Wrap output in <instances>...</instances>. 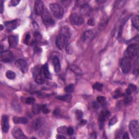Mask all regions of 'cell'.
Masks as SVG:
<instances>
[{
    "mask_svg": "<svg viewBox=\"0 0 139 139\" xmlns=\"http://www.w3.org/2000/svg\"><path fill=\"white\" fill-rule=\"evenodd\" d=\"M6 76L7 78H8L9 79H12V80H13V79H14L15 78L16 74L14 72L9 70L6 72Z\"/></svg>",
    "mask_w": 139,
    "mask_h": 139,
    "instance_id": "cell-26",
    "label": "cell"
},
{
    "mask_svg": "<svg viewBox=\"0 0 139 139\" xmlns=\"http://www.w3.org/2000/svg\"><path fill=\"white\" fill-rule=\"evenodd\" d=\"M57 137L58 138H66L65 136H64L61 135H58V136H57Z\"/></svg>",
    "mask_w": 139,
    "mask_h": 139,
    "instance_id": "cell-45",
    "label": "cell"
},
{
    "mask_svg": "<svg viewBox=\"0 0 139 139\" xmlns=\"http://www.w3.org/2000/svg\"><path fill=\"white\" fill-rule=\"evenodd\" d=\"M12 133L13 136L18 139H22V138H26V136L24 135V133L22 131L20 128L15 127L14 128L12 131Z\"/></svg>",
    "mask_w": 139,
    "mask_h": 139,
    "instance_id": "cell-15",
    "label": "cell"
},
{
    "mask_svg": "<svg viewBox=\"0 0 139 139\" xmlns=\"http://www.w3.org/2000/svg\"><path fill=\"white\" fill-rule=\"evenodd\" d=\"M94 36V33L93 32V31L92 30H88L86 31V32H84L83 36V40L84 41H86L88 40H90L92 39Z\"/></svg>",
    "mask_w": 139,
    "mask_h": 139,
    "instance_id": "cell-18",
    "label": "cell"
},
{
    "mask_svg": "<svg viewBox=\"0 0 139 139\" xmlns=\"http://www.w3.org/2000/svg\"><path fill=\"white\" fill-rule=\"evenodd\" d=\"M103 87V85L100 83H96L93 85V88L99 91H102Z\"/></svg>",
    "mask_w": 139,
    "mask_h": 139,
    "instance_id": "cell-28",
    "label": "cell"
},
{
    "mask_svg": "<svg viewBox=\"0 0 139 139\" xmlns=\"http://www.w3.org/2000/svg\"><path fill=\"white\" fill-rule=\"evenodd\" d=\"M53 64L54 68V71L56 73H59L61 70V65L60 60L57 57H54L53 58Z\"/></svg>",
    "mask_w": 139,
    "mask_h": 139,
    "instance_id": "cell-17",
    "label": "cell"
},
{
    "mask_svg": "<svg viewBox=\"0 0 139 139\" xmlns=\"http://www.w3.org/2000/svg\"><path fill=\"white\" fill-rule=\"evenodd\" d=\"M43 108V105H40L38 104H33L32 107V111L34 114H39L40 113Z\"/></svg>",
    "mask_w": 139,
    "mask_h": 139,
    "instance_id": "cell-20",
    "label": "cell"
},
{
    "mask_svg": "<svg viewBox=\"0 0 139 139\" xmlns=\"http://www.w3.org/2000/svg\"><path fill=\"white\" fill-rule=\"evenodd\" d=\"M20 2V0H12L11 1V4H12V6H16Z\"/></svg>",
    "mask_w": 139,
    "mask_h": 139,
    "instance_id": "cell-36",
    "label": "cell"
},
{
    "mask_svg": "<svg viewBox=\"0 0 139 139\" xmlns=\"http://www.w3.org/2000/svg\"><path fill=\"white\" fill-rule=\"evenodd\" d=\"M42 112L44 114H48L49 112V109L46 107V105H43V108H42Z\"/></svg>",
    "mask_w": 139,
    "mask_h": 139,
    "instance_id": "cell-37",
    "label": "cell"
},
{
    "mask_svg": "<svg viewBox=\"0 0 139 139\" xmlns=\"http://www.w3.org/2000/svg\"><path fill=\"white\" fill-rule=\"evenodd\" d=\"M33 76L34 80L38 84H42L45 82V77L44 73L43 66L40 67L39 66L35 67L33 70Z\"/></svg>",
    "mask_w": 139,
    "mask_h": 139,
    "instance_id": "cell-2",
    "label": "cell"
},
{
    "mask_svg": "<svg viewBox=\"0 0 139 139\" xmlns=\"http://www.w3.org/2000/svg\"><path fill=\"white\" fill-rule=\"evenodd\" d=\"M49 8L53 15L56 18L60 19L63 18L64 15V9L60 4L54 3L49 5Z\"/></svg>",
    "mask_w": 139,
    "mask_h": 139,
    "instance_id": "cell-3",
    "label": "cell"
},
{
    "mask_svg": "<svg viewBox=\"0 0 139 139\" xmlns=\"http://www.w3.org/2000/svg\"><path fill=\"white\" fill-rule=\"evenodd\" d=\"M122 95H123V94L121 93V91L119 90L118 89H117V90L115 91V94H114V98H118L119 97H121Z\"/></svg>",
    "mask_w": 139,
    "mask_h": 139,
    "instance_id": "cell-33",
    "label": "cell"
},
{
    "mask_svg": "<svg viewBox=\"0 0 139 139\" xmlns=\"http://www.w3.org/2000/svg\"><path fill=\"white\" fill-rule=\"evenodd\" d=\"M1 60L4 63L11 62L14 58L13 53L10 51H4L1 52Z\"/></svg>",
    "mask_w": 139,
    "mask_h": 139,
    "instance_id": "cell-10",
    "label": "cell"
},
{
    "mask_svg": "<svg viewBox=\"0 0 139 139\" xmlns=\"http://www.w3.org/2000/svg\"><path fill=\"white\" fill-rule=\"evenodd\" d=\"M8 43L11 48L16 47L18 44V37L17 36H10L8 37Z\"/></svg>",
    "mask_w": 139,
    "mask_h": 139,
    "instance_id": "cell-16",
    "label": "cell"
},
{
    "mask_svg": "<svg viewBox=\"0 0 139 139\" xmlns=\"http://www.w3.org/2000/svg\"><path fill=\"white\" fill-rule=\"evenodd\" d=\"M54 115H58V114H59V109H56V110H54Z\"/></svg>",
    "mask_w": 139,
    "mask_h": 139,
    "instance_id": "cell-44",
    "label": "cell"
},
{
    "mask_svg": "<svg viewBox=\"0 0 139 139\" xmlns=\"http://www.w3.org/2000/svg\"><path fill=\"white\" fill-rule=\"evenodd\" d=\"M111 115V113L109 111H102L100 114V117H99V122H100V128L102 129L104 125V122H105L107 119L110 117Z\"/></svg>",
    "mask_w": 139,
    "mask_h": 139,
    "instance_id": "cell-13",
    "label": "cell"
},
{
    "mask_svg": "<svg viewBox=\"0 0 139 139\" xmlns=\"http://www.w3.org/2000/svg\"><path fill=\"white\" fill-rule=\"evenodd\" d=\"M71 37L70 30L67 27H63L56 38V44L59 49H62L68 45L70 38Z\"/></svg>",
    "mask_w": 139,
    "mask_h": 139,
    "instance_id": "cell-1",
    "label": "cell"
},
{
    "mask_svg": "<svg viewBox=\"0 0 139 139\" xmlns=\"http://www.w3.org/2000/svg\"><path fill=\"white\" fill-rule=\"evenodd\" d=\"M43 67H44V73L45 77L46 78L51 79L52 78V76L49 70L48 64L47 63L45 64V65L43 66Z\"/></svg>",
    "mask_w": 139,
    "mask_h": 139,
    "instance_id": "cell-21",
    "label": "cell"
},
{
    "mask_svg": "<svg viewBox=\"0 0 139 139\" xmlns=\"http://www.w3.org/2000/svg\"><path fill=\"white\" fill-rule=\"evenodd\" d=\"M1 30H2V29H3V26H2V25H1Z\"/></svg>",
    "mask_w": 139,
    "mask_h": 139,
    "instance_id": "cell-46",
    "label": "cell"
},
{
    "mask_svg": "<svg viewBox=\"0 0 139 139\" xmlns=\"http://www.w3.org/2000/svg\"><path fill=\"white\" fill-rule=\"evenodd\" d=\"M35 101H36V99H35L34 97H30L27 98L26 99V102L28 104H34Z\"/></svg>",
    "mask_w": 139,
    "mask_h": 139,
    "instance_id": "cell-32",
    "label": "cell"
},
{
    "mask_svg": "<svg viewBox=\"0 0 139 139\" xmlns=\"http://www.w3.org/2000/svg\"><path fill=\"white\" fill-rule=\"evenodd\" d=\"M44 9V4L42 1L38 0V1L35 2L34 11L36 15H41Z\"/></svg>",
    "mask_w": 139,
    "mask_h": 139,
    "instance_id": "cell-12",
    "label": "cell"
},
{
    "mask_svg": "<svg viewBox=\"0 0 139 139\" xmlns=\"http://www.w3.org/2000/svg\"><path fill=\"white\" fill-rule=\"evenodd\" d=\"M133 101V98L131 95H127V96H125V99H124V103H125V105H129L132 103Z\"/></svg>",
    "mask_w": 139,
    "mask_h": 139,
    "instance_id": "cell-27",
    "label": "cell"
},
{
    "mask_svg": "<svg viewBox=\"0 0 139 139\" xmlns=\"http://www.w3.org/2000/svg\"><path fill=\"white\" fill-rule=\"evenodd\" d=\"M58 132L60 133L61 134H65L67 133V128L65 126H62L59 127L58 129Z\"/></svg>",
    "mask_w": 139,
    "mask_h": 139,
    "instance_id": "cell-31",
    "label": "cell"
},
{
    "mask_svg": "<svg viewBox=\"0 0 139 139\" xmlns=\"http://www.w3.org/2000/svg\"><path fill=\"white\" fill-rule=\"evenodd\" d=\"M131 63L130 59L127 58H123L121 61V68L124 73H127L130 71Z\"/></svg>",
    "mask_w": 139,
    "mask_h": 139,
    "instance_id": "cell-9",
    "label": "cell"
},
{
    "mask_svg": "<svg viewBox=\"0 0 139 139\" xmlns=\"http://www.w3.org/2000/svg\"><path fill=\"white\" fill-rule=\"evenodd\" d=\"M42 20L43 23L45 25L48 26H52L54 24V21L52 18L51 13H49L47 8H45L41 14Z\"/></svg>",
    "mask_w": 139,
    "mask_h": 139,
    "instance_id": "cell-4",
    "label": "cell"
},
{
    "mask_svg": "<svg viewBox=\"0 0 139 139\" xmlns=\"http://www.w3.org/2000/svg\"><path fill=\"white\" fill-rule=\"evenodd\" d=\"M86 123H87V121L86 120H81L80 121V123L83 126L85 125Z\"/></svg>",
    "mask_w": 139,
    "mask_h": 139,
    "instance_id": "cell-43",
    "label": "cell"
},
{
    "mask_svg": "<svg viewBox=\"0 0 139 139\" xmlns=\"http://www.w3.org/2000/svg\"><path fill=\"white\" fill-rule=\"evenodd\" d=\"M30 38H31V37L29 34H27L26 36L25 39H24V43H25L26 44H28L29 41V39H30Z\"/></svg>",
    "mask_w": 139,
    "mask_h": 139,
    "instance_id": "cell-38",
    "label": "cell"
},
{
    "mask_svg": "<svg viewBox=\"0 0 139 139\" xmlns=\"http://www.w3.org/2000/svg\"><path fill=\"white\" fill-rule=\"evenodd\" d=\"M20 23L19 20H14L10 21H6L4 23V25L8 31H12L18 27Z\"/></svg>",
    "mask_w": 139,
    "mask_h": 139,
    "instance_id": "cell-11",
    "label": "cell"
},
{
    "mask_svg": "<svg viewBox=\"0 0 139 139\" xmlns=\"http://www.w3.org/2000/svg\"><path fill=\"white\" fill-rule=\"evenodd\" d=\"M73 133H74V129L72 127H70L68 128H67V134L68 135L71 136L73 134Z\"/></svg>",
    "mask_w": 139,
    "mask_h": 139,
    "instance_id": "cell-35",
    "label": "cell"
},
{
    "mask_svg": "<svg viewBox=\"0 0 139 139\" xmlns=\"http://www.w3.org/2000/svg\"><path fill=\"white\" fill-rule=\"evenodd\" d=\"M13 121L15 124H26L28 123V119L24 117H14Z\"/></svg>",
    "mask_w": 139,
    "mask_h": 139,
    "instance_id": "cell-19",
    "label": "cell"
},
{
    "mask_svg": "<svg viewBox=\"0 0 139 139\" xmlns=\"http://www.w3.org/2000/svg\"><path fill=\"white\" fill-rule=\"evenodd\" d=\"M129 128L133 138H138L139 135V125L137 120H132L129 122Z\"/></svg>",
    "mask_w": 139,
    "mask_h": 139,
    "instance_id": "cell-6",
    "label": "cell"
},
{
    "mask_svg": "<svg viewBox=\"0 0 139 139\" xmlns=\"http://www.w3.org/2000/svg\"><path fill=\"white\" fill-rule=\"evenodd\" d=\"M1 126L3 132L4 133H7L9 129V122L8 117L6 115H3L2 117Z\"/></svg>",
    "mask_w": 139,
    "mask_h": 139,
    "instance_id": "cell-14",
    "label": "cell"
},
{
    "mask_svg": "<svg viewBox=\"0 0 139 139\" xmlns=\"http://www.w3.org/2000/svg\"><path fill=\"white\" fill-rule=\"evenodd\" d=\"M76 117L78 120H80L83 116V112L81 110H77L75 112Z\"/></svg>",
    "mask_w": 139,
    "mask_h": 139,
    "instance_id": "cell-30",
    "label": "cell"
},
{
    "mask_svg": "<svg viewBox=\"0 0 139 139\" xmlns=\"http://www.w3.org/2000/svg\"><path fill=\"white\" fill-rule=\"evenodd\" d=\"M74 85L73 84H70V85H67L66 87H65V91L67 93H72L74 91Z\"/></svg>",
    "mask_w": 139,
    "mask_h": 139,
    "instance_id": "cell-29",
    "label": "cell"
},
{
    "mask_svg": "<svg viewBox=\"0 0 139 139\" xmlns=\"http://www.w3.org/2000/svg\"><path fill=\"white\" fill-rule=\"evenodd\" d=\"M56 98L62 101H64L66 102H70L72 100V96L70 95H63V96H57Z\"/></svg>",
    "mask_w": 139,
    "mask_h": 139,
    "instance_id": "cell-22",
    "label": "cell"
},
{
    "mask_svg": "<svg viewBox=\"0 0 139 139\" xmlns=\"http://www.w3.org/2000/svg\"><path fill=\"white\" fill-rule=\"evenodd\" d=\"M88 24H89V25H90V26H94V24H95V21H94L93 19L90 18V19H89L88 20Z\"/></svg>",
    "mask_w": 139,
    "mask_h": 139,
    "instance_id": "cell-39",
    "label": "cell"
},
{
    "mask_svg": "<svg viewBox=\"0 0 139 139\" xmlns=\"http://www.w3.org/2000/svg\"><path fill=\"white\" fill-rule=\"evenodd\" d=\"M136 89H137V88L136 85H133V84H129L126 91V94L127 95H131L133 92L136 91Z\"/></svg>",
    "mask_w": 139,
    "mask_h": 139,
    "instance_id": "cell-24",
    "label": "cell"
},
{
    "mask_svg": "<svg viewBox=\"0 0 139 139\" xmlns=\"http://www.w3.org/2000/svg\"><path fill=\"white\" fill-rule=\"evenodd\" d=\"M138 50V48L136 44H133L130 45L127 47L125 53L126 58H127L129 59H133L135 58L137 55Z\"/></svg>",
    "mask_w": 139,
    "mask_h": 139,
    "instance_id": "cell-5",
    "label": "cell"
},
{
    "mask_svg": "<svg viewBox=\"0 0 139 139\" xmlns=\"http://www.w3.org/2000/svg\"><path fill=\"white\" fill-rule=\"evenodd\" d=\"M15 65L16 67H18L20 70L23 73H26L28 71V65L26 60H24L22 59H19L17 60L15 63Z\"/></svg>",
    "mask_w": 139,
    "mask_h": 139,
    "instance_id": "cell-8",
    "label": "cell"
},
{
    "mask_svg": "<svg viewBox=\"0 0 139 139\" xmlns=\"http://www.w3.org/2000/svg\"><path fill=\"white\" fill-rule=\"evenodd\" d=\"M97 102L99 103V104H100L102 106H106L107 104V99L104 96H98L97 98Z\"/></svg>",
    "mask_w": 139,
    "mask_h": 139,
    "instance_id": "cell-25",
    "label": "cell"
},
{
    "mask_svg": "<svg viewBox=\"0 0 139 139\" xmlns=\"http://www.w3.org/2000/svg\"><path fill=\"white\" fill-rule=\"evenodd\" d=\"M132 22L133 26L136 29H138L139 27V16L138 15H135L133 16L132 19Z\"/></svg>",
    "mask_w": 139,
    "mask_h": 139,
    "instance_id": "cell-23",
    "label": "cell"
},
{
    "mask_svg": "<svg viewBox=\"0 0 139 139\" xmlns=\"http://www.w3.org/2000/svg\"><path fill=\"white\" fill-rule=\"evenodd\" d=\"M70 21L73 25L80 26L84 23V20L80 14L77 13H72L69 17Z\"/></svg>",
    "mask_w": 139,
    "mask_h": 139,
    "instance_id": "cell-7",
    "label": "cell"
},
{
    "mask_svg": "<svg viewBox=\"0 0 139 139\" xmlns=\"http://www.w3.org/2000/svg\"><path fill=\"white\" fill-rule=\"evenodd\" d=\"M123 138H129V135H128V134L127 132H125V133H124V134L123 135V137H122Z\"/></svg>",
    "mask_w": 139,
    "mask_h": 139,
    "instance_id": "cell-42",
    "label": "cell"
},
{
    "mask_svg": "<svg viewBox=\"0 0 139 139\" xmlns=\"http://www.w3.org/2000/svg\"><path fill=\"white\" fill-rule=\"evenodd\" d=\"M117 122V118L116 117H112L111 120H110V121H109V126H112L114 125H115V124Z\"/></svg>",
    "mask_w": 139,
    "mask_h": 139,
    "instance_id": "cell-34",
    "label": "cell"
},
{
    "mask_svg": "<svg viewBox=\"0 0 139 139\" xmlns=\"http://www.w3.org/2000/svg\"><path fill=\"white\" fill-rule=\"evenodd\" d=\"M92 106H93V108L95 109H97L98 108V104L97 102H93Z\"/></svg>",
    "mask_w": 139,
    "mask_h": 139,
    "instance_id": "cell-41",
    "label": "cell"
},
{
    "mask_svg": "<svg viewBox=\"0 0 139 139\" xmlns=\"http://www.w3.org/2000/svg\"><path fill=\"white\" fill-rule=\"evenodd\" d=\"M0 10H1V13L2 14L4 11V7H3V1H1L0 2Z\"/></svg>",
    "mask_w": 139,
    "mask_h": 139,
    "instance_id": "cell-40",
    "label": "cell"
}]
</instances>
